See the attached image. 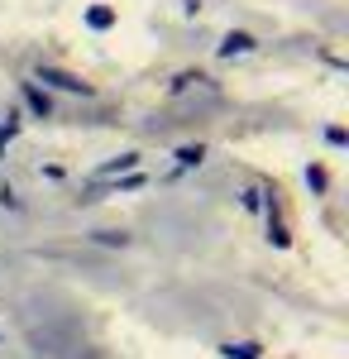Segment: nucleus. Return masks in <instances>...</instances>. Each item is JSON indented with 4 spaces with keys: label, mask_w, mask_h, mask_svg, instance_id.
Here are the masks:
<instances>
[{
    "label": "nucleus",
    "mask_w": 349,
    "mask_h": 359,
    "mask_svg": "<svg viewBox=\"0 0 349 359\" xmlns=\"http://www.w3.org/2000/svg\"><path fill=\"white\" fill-rule=\"evenodd\" d=\"M39 82L62 86V91H72V96H91V82H81V77H72V72H57V67H43V72H39Z\"/></svg>",
    "instance_id": "obj_1"
},
{
    "label": "nucleus",
    "mask_w": 349,
    "mask_h": 359,
    "mask_svg": "<svg viewBox=\"0 0 349 359\" xmlns=\"http://www.w3.org/2000/svg\"><path fill=\"white\" fill-rule=\"evenodd\" d=\"M235 53H254V34H244V29H230V34H225L220 57H235Z\"/></svg>",
    "instance_id": "obj_2"
},
{
    "label": "nucleus",
    "mask_w": 349,
    "mask_h": 359,
    "mask_svg": "<svg viewBox=\"0 0 349 359\" xmlns=\"http://www.w3.org/2000/svg\"><path fill=\"white\" fill-rule=\"evenodd\" d=\"M25 106L39 115V120H48V115H53V101H48V96H43L34 82H25Z\"/></svg>",
    "instance_id": "obj_3"
},
{
    "label": "nucleus",
    "mask_w": 349,
    "mask_h": 359,
    "mask_svg": "<svg viewBox=\"0 0 349 359\" xmlns=\"http://www.w3.org/2000/svg\"><path fill=\"white\" fill-rule=\"evenodd\" d=\"M130 168H139V154H120V158H110V163L101 168V177H115V172H130Z\"/></svg>",
    "instance_id": "obj_4"
},
{
    "label": "nucleus",
    "mask_w": 349,
    "mask_h": 359,
    "mask_svg": "<svg viewBox=\"0 0 349 359\" xmlns=\"http://www.w3.org/2000/svg\"><path fill=\"white\" fill-rule=\"evenodd\" d=\"M86 25H91V29H110V25H115V10H106V5L86 10Z\"/></svg>",
    "instance_id": "obj_5"
},
{
    "label": "nucleus",
    "mask_w": 349,
    "mask_h": 359,
    "mask_svg": "<svg viewBox=\"0 0 349 359\" xmlns=\"http://www.w3.org/2000/svg\"><path fill=\"white\" fill-rule=\"evenodd\" d=\"M201 158H206V149H201V144H187V149H177V168H196Z\"/></svg>",
    "instance_id": "obj_6"
},
{
    "label": "nucleus",
    "mask_w": 349,
    "mask_h": 359,
    "mask_svg": "<svg viewBox=\"0 0 349 359\" xmlns=\"http://www.w3.org/2000/svg\"><path fill=\"white\" fill-rule=\"evenodd\" d=\"M15 135H20V115L10 111V115H5V120H0V154H5V144H10V139H15Z\"/></svg>",
    "instance_id": "obj_7"
},
{
    "label": "nucleus",
    "mask_w": 349,
    "mask_h": 359,
    "mask_svg": "<svg viewBox=\"0 0 349 359\" xmlns=\"http://www.w3.org/2000/svg\"><path fill=\"white\" fill-rule=\"evenodd\" d=\"M225 359H259V345H220Z\"/></svg>",
    "instance_id": "obj_8"
},
{
    "label": "nucleus",
    "mask_w": 349,
    "mask_h": 359,
    "mask_svg": "<svg viewBox=\"0 0 349 359\" xmlns=\"http://www.w3.org/2000/svg\"><path fill=\"white\" fill-rule=\"evenodd\" d=\"M268 240H273L278 249H287V240H292V235L282 230V221H268Z\"/></svg>",
    "instance_id": "obj_9"
},
{
    "label": "nucleus",
    "mask_w": 349,
    "mask_h": 359,
    "mask_svg": "<svg viewBox=\"0 0 349 359\" xmlns=\"http://www.w3.org/2000/svg\"><path fill=\"white\" fill-rule=\"evenodd\" d=\"M96 240H101V245H125L130 235H120V230H96Z\"/></svg>",
    "instance_id": "obj_10"
},
{
    "label": "nucleus",
    "mask_w": 349,
    "mask_h": 359,
    "mask_svg": "<svg viewBox=\"0 0 349 359\" xmlns=\"http://www.w3.org/2000/svg\"><path fill=\"white\" fill-rule=\"evenodd\" d=\"M306 182H311L316 192H325V168H306Z\"/></svg>",
    "instance_id": "obj_11"
},
{
    "label": "nucleus",
    "mask_w": 349,
    "mask_h": 359,
    "mask_svg": "<svg viewBox=\"0 0 349 359\" xmlns=\"http://www.w3.org/2000/svg\"><path fill=\"white\" fill-rule=\"evenodd\" d=\"M325 139H330L335 149H345V144H349V135H345V130H340V125H330V130H325Z\"/></svg>",
    "instance_id": "obj_12"
},
{
    "label": "nucleus",
    "mask_w": 349,
    "mask_h": 359,
    "mask_svg": "<svg viewBox=\"0 0 349 359\" xmlns=\"http://www.w3.org/2000/svg\"><path fill=\"white\" fill-rule=\"evenodd\" d=\"M0 206H10V211H20V196L10 192V187H0Z\"/></svg>",
    "instance_id": "obj_13"
}]
</instances>
